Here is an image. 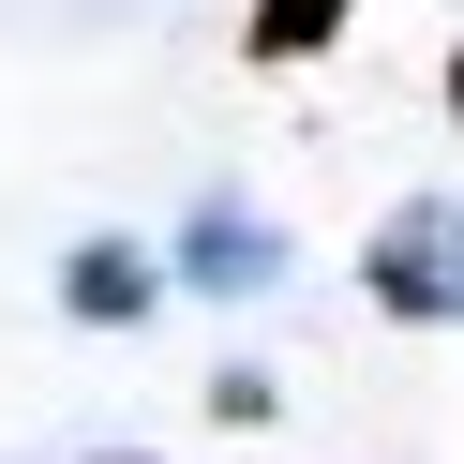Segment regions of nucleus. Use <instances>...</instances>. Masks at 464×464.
Returning <instances> with one entry per match:
<instances>
[{"label": "nucleus", "mask_w": 464, "mask_h": 464, "mask_svg": "<svg viewBox=\"0 0 464 464\" xmlns=\"http://www.w3.org/2000/svg\"><path fill=\"white\" fill-rule=\"evenodd\" d=\"M360 270H374V300H390V314H420V330H464V195H420V210H390Z\"/></svg>", "instance_id": "f257e3e1"}, {"label": "nucleus", "mask_w": 464, "mask_h": 464, "mask_svg": "<svg viewBox=\"0 0 464 464\" xmlns=\"http://www.w3.org/2000/svg\"><path fill=\"white\" fill-rule=\"evenodd\" d=\"M61 300L91 314V330H135V314L165 300V270H150L135 240H75V255H61Z\"/></svg>", "instance_id": "f03ea898"}, {"label": "nucleus", "mask_w": 464, "mask_h": 464, "mask_svg": "<svg viewBox=\"0 0 464 464\" xmlns=\"http://www.w3.org/2000/svg\"><path fill=\"white\" fill-rule=\"evenodd\" d=\"M450 135H464V45H450Z\"/></svg>", "instance_id": "39448f33"}, {"label": "nucleus", "mask_w": 464, "mask_h": 464, "mask_svg": "<svg viewBox=\"0 0 464 464\" xmlns=\"http://www.w3.org/2000/svg\"><path fill=\"white\" fill-rule=\"evenodd\" d=\"M105 464H135V450H105Z\"/></svg>", "instance_id": "423d86ee"}, {"label": "nucleus", "mask_w": 464, "mask_h": 464, "mask_svg": "<svg viewBox=\"0 0 464 464\" xmlns=\"http://www.w3.org/2000/svg\"><path fill=\"white\" fill-rule=\"evenodd\" d=\"M330 31H344V0H255V31H240V61H314Z\"/></svg>", "instance_id": "20e7f679"}, {"label": "nucleus", "mask_w": 464, "mask_h": 464, "mask_svg": "<svg viewBox=\"0 0 464 464\" xmlns=\"http://www.w3.org/2000/svg\"><path fill=\"white\" fill-rule=\"evenodd\" d=\"M180 270H195V285H270V270H285V240H270V225H240V210H195Z\"/></svg>", "instance_id": "7ed1b4c3"}]
</instances>
